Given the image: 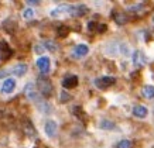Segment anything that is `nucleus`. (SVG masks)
Instances as JSON below:
<instances>
[{"label":"nucleus","instance_id":"obj_1","mask_svg":"<svg viewBox=\"0 0 154 148\" xmlns=\"http://www.w3.org/2000/svg\"><path fill=\"white\" fill-rule=\"evenodd\" d=\"M37 88L44 97H50L52 95V92H54L51 80H50L47 76H40V78L37 79Z\"/></svg>","mask_w":154,"mask_h":148},{"label":"nucleus","instance_id":"obj_2","mask_svg":"<svg viewBox=\"0 0 154 148\" xmlns=\"http://www.w3.org/2000/svg\"><path fill=\"white\" fill-rule=\"evenodd\" d=\"M95 86L99 89H107L109 86H112V85L116 83V79L113 78V76H100V78L95 79Z\"/></svg>","mask_w":154,"mask_h":148},{"label":"nucleus","instance_id":"obj_3","mask_svg":"<svg viewBox=\"0 0 154 148\" xmlns=\"http://www.w3.org/2000/svg\"><path fill=\"white\" fill-rule=\"evenodd\" d=\"M35 65H37V68L40 69L41 74H48L50 69H51V61L47 56H40L37 62H35Z\"/></svg>","mask_w":154,"mask_h":148},{"label":"nucleus","instance_id":"obj_4","mask_svg":"<svg viewBox=\"0 0 154 148\" xmlns=\"http://www.w3.org/2000/svg\"><path fill=\"white\" fill-rule=\"evenodd\" d=\"M24 93H26V96L28 97V100H31V102H35V103H40V96H38L37 90L34 88V83H27L26 85V89H24Z\"/></svg>","mask_w":154,"mask_h":148},{"label":"nucleus","instance_id":"obj_5","mask_svg":"<svg viewBox=\"0 0 154 148\" xmlns=\"http://www.w3.org/2000/svg\"><path fill=\"white\" fill-rule=\"evenodd\" d=\"M44 130H45V134L50 137V138H54L57 135V131H58V124H57V121L54 120H48L44 125Z\"/></svg>","mask_w":154,"mask_h":148},{"label":"nucleus","instance_id":"obj_6","mask_svg":"<svg viewBox=\"0 0 154 148\" xmlns=\"http://www.w3.org/2000/svg\"><path fill=\"white\" fill-rule=\"evenodd\" d=\"M14 89H16V80L14 79H6L3 82V85H2L0 92L3 95H11L14 92Z\"/></svg>","mask_w":154,"mask_h":148},{"label":"nucleus","instance_id":"obj_7","mask_svg":"<svg viewBox=\"0 0 154 148\" xmlns=\"http://www.w3.org/2000/svg\"><path fill=\"white\" fill-rule=\"evenodd\" d=\"M89 54V47L85 45V44H79V45H76L72 50V55L75 56V58H84V56H86Z\"/></svg>","mask_w":154,"mask_h":148},{"label":"nucleus","instance_id":"obj_8","mask_svg":"<svg viewBox=\"0 0 154 148\" xmlns=\"http://www.w3.org/2000/svg\"><path fill=\"white\" fill-rule=\"evenodd\" d=\"M78 85V76L76 75H68L62 80V86L65 89H72Z\"/></svg>","mask_w":154,"mask_h":148},{"label":"nucleus","instance_id":"obj_9","mask_svg":"<svg viewBox=\"0 0 154 148\" xmlns=\"http://www.w3.org/2000/svg\"><path fill=\"white\" fill-rule=\"evenodd\" d=\"M88 13V7L86 6H69V14L74 17H81L84 14Z\"/></svg>","mask_w":154,"mask_h":148},{"label":"nucleus","instance_id":"obj_10","mask_svg":"<svg viewBox=\"0 0 154 148\" xmlns=\"http://www.w3.org/2000/svg\"><path fill=\"white\" fill-rule=\"evenodd\" d=\"M133 114H134L137 119H144V117H147V114H149V110H147V107L143 106V104H137V106L133 107Z\"/></svg>","mask_w":154,"mask_h":148},{"label":"nucleus","instance_id":"obj_11","mask_svg":"<svg viewBox=\"0 0 154 148\" xmlns=\"http://www.w3.org/2000/svg\"><path fill=\"white\" fill-rule=\"evenodd\" d=\"M62 14H69V6H60V7H55L50 11L51 17H60Z\"/></svg>","mask_w":154,"mask_h":148},{"label":"nucleus","instance_id":"obj_12","mask_svg":"<svg viewBox=\"0 0 154 148\" xmlns=\"http://www.w3.org/2000/svg\"><path fill=\"white\" fill-rule=\"evenodd\" d=\"M0 54H2L3 59H6V58H9L11 55V50H10V47L7 45L6 41H0Z\"/></svg>","mask_w":154,"mask_h":148},{"label":"nucleus","instance_id":"obj_13","mask_svg":"<svg viewBox=\"0 0 154 148\" xmlns=\"http://www.w3.org/2000/svg\"><path fill=\"white\" fill-rule=\"evenodd\" d=\"M144 62H146V56L143 55L141 51H136L134 54H133V64H134L136 66H141Z\"/></svg>","mask_w":154,"mask_h":148},{"label":"nucleus","instance_id":"obj_14","mask_svg":"<svg viewBox=\"0 0 154 148\" xmlns=\"http://www.w3.org/2000/svg\"><path fill=\"white\" fill-rule=\"evenodd\" d=\"M27 69H28V68H27V65H26V64H17L13 69H11V72H13L16 76H23V75H26Z\"/></svg>","mask_w":154,"mask_h":148},{"label":"nucleus","instance_id":"obj_15","mask_svg":"<svg viewBox=\"0 0 154 148\" xmlns=\"http://www.w3.org/2000/svg\"><path fill=\"white\" fill-rule=\"evenodd\" d=\"M141 95H143V97H146V99H153L154 97V86H151V85L144 86V88L141 89Z\"/></svg>","mask_w":154,"mask_h":148},{"label":"nucleus","instance_id":"obj_16","mask_svg":"<svg viewBox=\"0 0 154 148\" xmlns=\"http://www.w3.org/2000/svg\"><path fill=\"white\" fill-rule=\"evenodd\" d=\"M99 127L103 130H113L115 128V123L112 120H102L99 123Z\"/></svg>","mask_w":154,"mask_h":148},{"label":"nucleus","instance_id":"obj_17","mask_svg":"<svg viewBox=\"0 0 154 148\" xmlns=\"http://www.w3.org/2000/svg\"><path fill=\"white\" fill-rule=\"evenodd\" d=\"M115 20H116L117 24H126L127 21H129V17H127L125 13H117L116 16H115Z\"/></svg>","mask_w":154,"mask_h":148},{"label":"nucleus","instance_id":"obj_18","mask_svg":"<svg viewBox=\"0 0 154 148\" xmlns=\"http://www.w3.org/2000/svg\"><path fill=\"white\" fill-rule=\"evenodd\" d=\"M74 116H76L79 120H85V119H86V116H85V113H84V110H82L81 106L74 107Z\"/></svg>","mask_w":154,"mask_h":148},{"label":"nucleus","instance_id":"obj_19","mask_svg":"<svg viewBox=\"0 0 154 148\" xmlns=\"http://www.w3.org/2000/svg\"><path fill=\"white\" fill-rule=\"evenodd\" d=\"M131 147H133V144L129 140H122V141H119L116 144V148H131Z\"/></svg>","mask_w":154,"mask_h":148},{"label":"nucleus","instance_id":"obj_20","mask_svg":"<svg viewBox=\"0 0 154 148\" xmlns=\"http://www.w3.org/2000/svg\"><path fill=\"white\" fill-rule=\"evenodd\" d=\"M23 17L26 20H31L34 17V10L33 9H26L23 11Z\"/></svg>","mask_w":154,"mask_h":148},{"label":"nucleus","instance_id":"obj_21","mask_svg":"<svg viewBox=\"0 0 154 148\" xmlns=\"http://www.w3.org/2000/svg\"><path fill=\"white\" fill-rule=\"evenodd\" d=\"M44 47H45V48H48L51 52H55L57 51V45H55V44H52V41H45V42H44Z\"/></svg>","mask_w":154,"mask_h":148},{"label":"nucleus","instance_id":"obj_22","mask_svg":"<svg viewBox=\"0 0 154 148\" xmlns=\"http://www.w3.org/2000/svg\"><path fill=\"white\" fill-rule=\"evenodd\" d=\"M69 99H71V96L66 92H61V102H62V103L69 102Z\"/></svg>","mask_w":154,"mask_h":148},{"label":"nucleus","instance_id":"obj_23","mask_svg":"<svg viewBox=\"0 0 154 148\" xmlns=\"http://www.w3.org/2000/svg\"><path fill=\"white\" fill-rule=\"evenodd\" d=\"M68 34V27H60L58 28V35L60 37H65Z\"/></svg>","mask_w":154,"mask_h":148},{"label":"nucleus","instance_id":"obj_24","mask_svg":"<svg viewBox=\"0 0 154 148\" xmlns=\"http://www.w3.org/2000/svg\"><path fill=\"white\" fill-rule=\"evenodd\" d=\"M42 51H44V47H40V45L35 47V52H42Z\"/></svg>","mask_w":154,"mask_h":148},{"label":"nucleus","instance_id":"obj_25","mask_svg":"<svg viewBox=\"0 0 154 148\" xmlns=\"http://www.w3.org/2000/svg\"><path fill=\"white\" fill-rule=\"evenodd\" d=\"M153 20H154V17H153Z\"/></svg>","mask_w":154,"mask_h":148}]
</instances>
